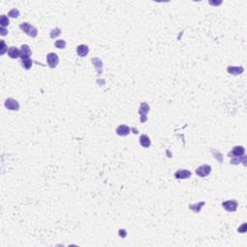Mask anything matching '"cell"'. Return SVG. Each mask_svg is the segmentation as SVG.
I'll list each match as a JSON object with an SVG mask.
<instances>
[{"mask_svg":"<svg viewBox=\"0 0 247 247\" xmlns=\"http://www.w3.org/2000/svg\"><path fill=\"white\" fill-rule=\"evenodd\" d=\"M19 27H21V30L24 33H26L27 35H29V36L32 37V38H35L37 36V34H38L37 28L34 27V26H32V25H30L28 22L21 23V25H19Z\"/></svg>","mask_w":247,"mask_h":247,"instance_id":"6da1fadb","label":"cell"},{"mask_svg":"<svg viewBox=\"0 0 247 247\" xmlns=\"http://www.w3.org/2000/svg\"><path fill=\"white\" fill-rule=\"evenodd\" d=\"M46 61H47V64L49 66V68L50 69H54L57 67L58 63H59V57L56 53H49L47 54L46 56Z\"/></svg>","mask_w":247,"mask_h":247,"instance_id":"7a4b0ae2","label":"cell"},{"mask_svg":"<svg viewBox=\"0 0 247 247\" xmlns=\"http://www.w3.org/2000/svg\"><path fill=\"white\" fill-rule=\"evenodd\" d=\"M238 206H239V203L235 200H228V201H225L222 203V207L227 211H230V212L235 211L236 209H238Z\"/></svg>","mask_w":247,"mask_h":247,"instance_id":"3957f363","label":"cell"},{"mask_svg":"<svg viewBox=\"0 0 247 247\" xmlns=\"http://www.w3.org/2000/svg\"><path fill=\"white\" fill-rule=\"evenodd\" d=\"M211 172V167L210 165H202L196 169V174L201 178L209 176Z\"/></svg>","mask_w":247,"mask_h":247,"instance_id":"277c9868","label":"cell"},{"mask_svg":"<svg viewBox=\"0 0 247 247\" xmlns=\"http://www.w3.org/2000/svg\"><path fill=\"white\" fill-rule=\"evenodd\" d=\"M150 111V106L148 103L146 102H143L141 105H140V108H139V110H138V112H139V115L141 117V122L142 123H145L147 121V114L148 112Z\"/></svg>","mask_w":247,"mask_h":247,"instance_id":"5b68a950","label":"cell"},{"mask_svg":"<svg viewBox=\"0 0 247 247\" xmlns=\"http://www.w3.org/2000/svg\"><path fill=\"white\" fill-rule=\"evenodd\" d=\"M5 106L7 109L9 110H13V111H17L19 109V104L18 102L14 100V98H7L5 102Z\"/></svg>","mask_w":247,"mask_h":247,"instance_id":"8992f818","label":"cell"},{"mask_svg":"<svg viewBox=\"0 0 247 247\" xmlns=\"http://www.w3.org/2000/svg\"><path fill=\"white\" fill-rule=\"evenodd\" d=\"M245 154V149L242 146H235L234 148V150L232 152L229 153V156H233V157H240L243 156Z\"/></svg>","mask_w":247,"mask_h":247,"instance_id":"52a82bcc","label":"cell"},{"mask_svg":"<svg viewBox=\"0 0 247 247\" xmlns=\"http://www.w3.org/2000/svg\"><path fill=\"white\" fill-rule=\"evenodd\" d=\"M190 176H191V172L186 169H180L175 173V178L180 180L188 179V178H190Z\"/></svg>","mask_w":247,"mask_h":247,"instance_id":"ba28073f","label":"cell"},{"mask_svg":"<svg viewBox=\"0 0 247 247\" xmlns=\"http://www.w3.org/2000/svg\"><path fill=\"white\" fill-rule=\"evenodd\" d=\"M32 54V51L30 47H29L27 45H22L21 47V59H25V58H30Z\"/></svg>","mask_w":247,"mask_h":247,"instance_id":"9c48e42d","label":"cell"},{"mask_svg":"<svg viewBox=\"0 0 247 247\" xmlns=\"http://www.w3.org/2000/svg\"><path fill=\"white\" fill-rule=\"evenodd\" d=\"M130 132H131V128L126 125H121L116 130V133L120 136H126L130 134Z\"/></svg>","mask_w":247,"mask_h":247,"instance_id":"30bf717a","label":"cell"},{"mask_svg":"<svg viewBox=\"0 0 247 247\" xmlns=\"http://www.w3.org/2000/svg\"><path fill=\"white\" fill-rule=\"evenodd\" d=\"M92 63L95 66L96 70L97 72V75H101L102 74V62L100 58H93L92 59Z\"/></svg>","mask_w":247,"mask_h":247,"instance_id":"8fae6325","label":"cell"},{"mask_svg":"<svg viewBox=\"0 0 247 247\" xmlns=\"http://www.w3.org/2000/svg\"><path fill=\"white\" fill-rule=\"evenodd\" d=\"M76 52L80 57H85L89 53V47L86 45H80L76 47Z\"/></svg>","mask_w":247,"mask_h":247,"instance_id":"7c38bea8","label":"cell"},{"mask_svg":"<svg viewBox=\"0 0 247 247\" xmlns=\"http://www.w3.org/2000/svg\"><path fill=\"white\" fill-rule=\"evenodd\" d=\"M227 71H228L229 74H234V75H240L243 73L244 69L242 67H228L227 69Z\"/></svg>","mask_w":247,"mask_h":247,"instance_id":"4fadbf2b","label":"cell"},{"mask_svg":"<svg viewBox=\"0 0 247 247\" xmlns=\"http://www.w3.org/2000/svg\"><path fill=\"white\" fill-rule=\"evenodd\" d=\"M8 55L11 58H13V59H17L18 57H21V50H19L18 48L15 47V46L11 47L8 50Z\"/></svg>","mask_w":247,"mask_h":247,"instance_id":"5bb4252c","label":"cell"},{"mask_svg":"<svg viewBox=\"0 0 247 247\" xmlns=\"http://www.w3.org/2000/svg\"><path fill=\"white\" fill-rule=\"evenodd\" d=\"M140 144L144 148H149L151 146V140H150L149 136H147L145 134L141 135L140 136Z\"/></svg>","mask_w":247,"mask_h":247,"instance_id":"9a60e30c","label":"cell"},{"mask_svg":"<svg viewBox=\"0 0 247 247\" xmlns=\"http://www.w3.org/2000/svg\"><path fill=\"white\" fill-rule=\"evenodd\" d=\"M205 204H206L205 202H200V203H197L195 205H190L189 206V209L192 211H194V212H199L202 210V207L205 206Z\"/></svg>","mask_w":247,"mask_h":247,"instance_id":"2e32d148","label":"cell"},{"mask_svg":"<svg viewBox=\"0 0 247 247\" xmlns=\"http://www.w3.org/2000/svg\"><path fill=\"white\" fill-rule=\"evenodd\" d=\"M33 61L31 60L30 58H25V59H21V65L22 67L25 69V70H29L32 67Z\"/></svg>","mask_w":247,"mask_h":247,"instance_id":"e0dca14e","label":"cell"},{"mask_svg":"<svg viewBox=\"0 0 247 247\" xmlns=\"http://www.w3.org/2000/svg\"><path fill=\"white\" fill-rule=\"evenodd\" d=\"M9 23H10V21H9L8 17H6L4 15L0 17V24H1V27H6L9 25Z\"/></svg>","mask_w":247,"mask_h":247,"instance_id":"ac0fdd59","label":"cell"},{"mask_svg":"<svg viewBox=\"0 0 247 247\" xmlns=\"http://www.w3.org/2000/svg\"><path fill=\"white\" fill-rule=\"evenodd\" d=\"M55 46L59 49H63L66 47V42L64 40H58L55 42Z\"/></svg>","mask_w":247,"mask_h":247,"instance_id":"d6986e66","label":"cell"},{"mask_svg":"<svg viewBox=\"0 0 247 247\" xmlns=\"http://www.w3.org/2000/svg\"><path fill=\"white\" fill-rule=\"evenodd\" d=\"M8 16L9 17H18V16H19V11L17 9H12L11 11H10L9 13H8Z\"/></svg>","mask_w":247,"mask_h":247,"instance_id":"ffe728a7","label":"cell"},{"mask_svg":"<svg viewBox=\"0 0 247 247\" xmlns=\"http://www.w3.org/2000/svg\"><path fill=\"white\" fill-rule=\"evenodd\" d=\"M60 34H61L60 29H59V28H55V29H53V30L51 31L50 37H51V39H56L58 36H60Z\"/></svg>","mask_w":247,"mask_h":247,"instance_id":"44dd1931","label":"cell"},{"mask_svg":"<svg viewBox=\"0 0 247 247\" xmlns=\"http://www.w3.org/2000/svg\"><path fill=\"white\" fill-rule=\"evenodd\" d=\"M6 49H7V46H6L5 42L4 41H1V55H4L5 54Z\"/></svg>","mask_w":247,"mask_h":247,"instance_id":"7402d4cb","label":"cell"},{"mask_svg":"<svg viewBox=\"0 0 247 247\" xmlns=\"http://www.w3.org/2000/svg\"><path fill=\"white\" fill-rule=\"evenodd\" d=\"M246 226H247L246 223H243L242 226L240 227V228H239V232H240V233H245V232H246Z\"/></svg>","mask_w":247,"mask_h":247,"instance_id":"603a6c76","label":"cell"},{"mask_svg":"<svg viewBox=\"0 0 247 247\" xmlns=\"http://www.w3.org/2000/svg\"><path fill=\"white\" fill-rule=\"evenodd\" d=\"M8 33V31L6 30V29L4 27H1L0 28V34H1V36H6Z\"/></svg>","mask_w":247,"mask_h":247,"instance_id":"cb8c5ba5","label":"cell"},{"mask_svg":"<svg viewBox=\"0 0 247 247\" xmlns=\"http://www.w3.org/2000/svg\"><path fill=\"white\" fill-rule=\"evenodd\" d=\"M119 235H120L121 238H126V231H125V230H120V232H119Z\"/></svg>","mask_w":247,"mask_h":247,"instance_id":"d4e9b609","label":"cell"}]
</instances>
